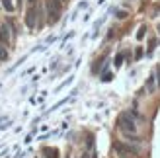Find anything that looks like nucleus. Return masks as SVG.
I'll return each instance as SVG.
<instances>
[{
  "label": "nucleus",
  "mask_w": 160,
  "mask_h": 158,
  "mask_svg": "<svg viewBox=\"0 0 160 158\" xmlns=\"http://www.w3.org/2000/svg\"><path fill=\"white\" fill-rule=\"evenodd\" d=\"M2 4H4V8H6L8 12H12V10H14V4H12V0H4Z\"/></svg>",
  "instance_id": "423d86ee"
},
{
  "label": "nucleus",
  "mask_w": 160,
  "mask_h": 158,
  "mask_svg": "<svg viewBox=\"0 0 160 158\" xmlns=\"http://www.w3.org/2000/svg\"><path fill=\"white\" fill-rule=\"evenodd\" d=\"M26 23H28V27H29V29H33V27H35V8H33V6H31L29 10H28Z\"/></svg>",
  "instance_id": "7ed1b4c3"
},
{
  "label": "nucleus",
  "mask_w": 160,
  "mask_h": 158,
  "mask_svg": "<svg viewBox=\"0 0 160 158\" xmlns=\"http://www.w3.org/2000/svg\"><path fill=\"white\" fill-rule=\"evenodd\" d=\"M10 41V31L6 26H0V43H8Z\"/></svg>",
  "instance_id": "20e7f679"
},
{
  "label": "nucleus",
  "mask_w": 160,
  "mask_h": 158,
  "mask_svg": "<svg viewBox=\"0 0 160 158\" xmlns=\"http://www.w3.org/2000/svg\"><path fill=\"white\" fill-rule=\"evenodd\" d=\"M158 31H160V26H158Z\"/></svg>",
  "instance_id": "9b49d317"
},
{
  "label": "nucleus",
  "mask_w": 160,
  "mask_h": 158,
  "mask_svg": "<svg viewBox=\"0 0 160 158\" xmlns=\"http://www.w3.org/2000/svg\"><path fill=\"white\" fill-rule=\"evenodd\" d=\"M67 2V0H59V4H65Z\"/></svg>",
  "instance_id": "1a4fd4ad"
},
{
  "label": "nucleus",
  "mask_w": 160,
  "mask_h": 158,
  "mask_svg": "<svg viewBox=\"0 0 160 158\" xmlns=\"http://www.w3.org/2000/svg\"><path fill=\"white\" fill-rule=\"evenodd\" d=\"M152 78H154V76H150V78H148V82H147V88H148L150 92H152V88H154V80H152Z\"/></svg>",
  "instance_id": "0eeeda50"
},
{
  "label": "nucleus",
  "mask_w": 160,
  "mask_h": 158,
  "mask_svg": "<svg viewBox=\"0 0 160 158\" xmlns=\"http://www.w3.org/2000/svg\"><path fill=\"white\" fill-rule=\"evenodd\" d=\"M47 14H49V22L59 20V4L55 0H47Z\"/></svg>",
  "instance_id": "f03ea898"
},
{
  "label": "nucleus",
  "mask_w": 160,
  "mask_h": 158,
  "mask_svg": "<svg viewBox=\"0 0 160 158\" xmlns=\"http://www.w3.org/2000/svg\"><path fill=\"white\" fill-rule=\"evenodd\" d=\"M117 125H119L123 135H137V131H139L137 121H135V117L131 113H121L117 119Z\"/></svg>",
  "instance_id": "f257e3e1"
},
{
  "label": "nucleus",
  "mask_w": 160,
  "mask_h": 158,
  "mask_svg": "<svg viewBox=\"0 0 160 158\" xmlns=\"http://www.w3.org/2000/svg\"><path fill=\"white\" fill-rule=\"evenodd\" d=\"M80 158H88V154H82V156H80Z\"/></svg>",
  "instance_id": "9d476101"
},
{
  "label": "nucleus",
  "mask_w": 160,
  "mask_h": 158,
  "mask_svg": "<svg viewBox=\"0 0 160 158\" xmlns=\"http://www.w3.org/2000/svg\"><path fill=\"white\" fill-rule=\"evenodd\" d=\"M8 55H10V53H8V49L4 47V43H0V62H4L8 59Z\"/></svg>",
  "instance_id": "39448f33"
},
{
  "label": "nucleus",
  "mask_w": 160,
  "mask_h": 158,
  "mask_svg": "<svg viewBox=\"0 0 160 158\" xmlns=\"http://www.w3.org/2000/svg\"><path fill=\"white\" fill-rule=\"evenodd\" d=\"M117 18H119V20H125V18H127V12H123V10L117 12Z\"/></svg>",
  "instance_id": "6e6552de"
}]
</instances>
